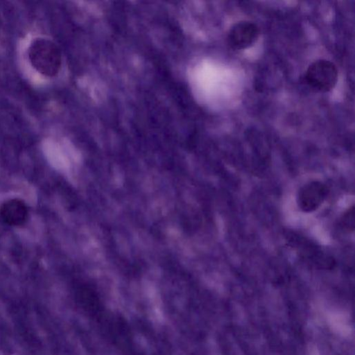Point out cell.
<instances>
[{"label": "cell", "instance_id": "obj_1", "mask_svg": "<svg viewBox=\"0 0 355 355\" xmlns=\"http://www.w3.org/2000/svg\"><path fill=\"white\" fill-rule=\"evenodd\" d=\"M28 56L33 67L44 76L53 77L60 70V49L47 38L40 37L33 40L29 46Z\"/></svg>", "mask_w": 355, "mask_h": 355}, {"label": "cell", "instance_id": "obj_2", "mask_svg": "<svg viewBox=\"0 0 355 355\" xmlns=\"http://www.w3.org/2000/svg\"><path fill=\"white\" fill-rule=\"evenodd\" d=\"M305 80L312 89L320 92H327L331 90L337 83L336 66L325 59L317 60L306 69Z\"/></svg>", "mask_w": 355, "mask_h": 355}, {"label": "cell", "instance_id": "obj_3", "mask_svg": "<svg viewBox=\"0 0 355 355\" xmlns=\"http://www.w3.org/2000/svg\"><path fill=\"white\" fill-rule=\"evenodd\" d=\"M259 36V28L256 24L250 21H240L228 31L227 42L232 49L242 50L254 45Z\"/></svg>", "mask_w": 355, "mask_h": 355}, {"label": "cell", "instance_id": "obj_4", "mask_svg": "<svg viewBox=\"0 0 355 355\" xmlns=\"http://www.w3.org/2000/svg\"><path fill=\"white\" fill-rule=\"evenodd\" d=\"M327 187L319 181H312L304 185L297 195V204L304 212L317 209L328 194Z\"/></svg>", "mask_w": 355, "mask_h": 355}, {"label": "cell", "instance_id": "obj_5", "mask_svg": "<svg viewBox=\"0 0 355 355\" xmlns=\"http://www.w3.org/2000/svg\"><path fill=\"white\" fill-rule=\"evenodd\" d=\"M28 210L25 202L17 198L5 201L0 207V216L9 225L19 226L27 220Z\"/></svg>", "mask_w": 355, "mask_h": 355}, {"label": "cell", "instance_id": "obj_6", "mask_svg": "<svg viewBox=\"0 0 355 355\" xmlns=\"http://www.w3.org/2000/svg\"><path fill=\"white\" fill-rule=\"evenodd\" d=\"M342 225L347 230L353 231L354 229V208L349 209L343 216Z\"/></svg>", "mask_w": 355, "mask_h": 355}]
</instances>
